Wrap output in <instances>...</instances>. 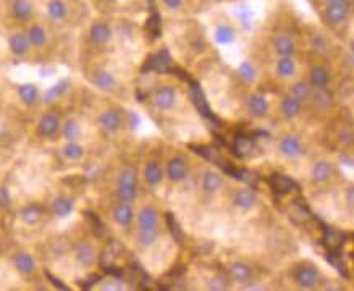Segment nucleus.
I'll list each match as a JSON object with an SVG mask.
<instances>
[{
	"instance_id": "nucleus-1",
	"label": "nucleus",
	"mask_w": 354,
	"mask_h": 291,
	"mask_svg": "<svg viewBox=\"0 0 354 291\" xmlns=\"http://www.w3.org/2000/svg\"><path fill=\"white\" fill-rule=\"evenodd\" d=\"M294 278L303 288H314L320 282V273L315 267L304 266L294 272Z\"/></svg>"
},
{
	"instance_id": "nucleus-2",
	"label": "nucleus",
	"mask_w": 354,
	"mask_h": 291,
	"mask_svg": "<svg viewBox=\"0 0 354 291\" xmlns=\"http://www.w3.org/2000/svg\"><path fill=\"white\" fill-rule=\"evenodd\" d=\"M177 102V91L172 86H163L154 92V105L158 110H170Z\"/></svg>"
},
{
	"instance_id": "nucleus-3",
	"label": "nucleus",
	"mask_w": 354,
	"mask_h": 291,
	"mask_svg": "<svg viewBox=\"0 0 354 291\" xmlns=\"http://www.w3.org/2000/svg\"><path fill=\"white\" fill-rule=\"evenodd\" d=\"M167 175L172 183H179L188 175V162L183 157H173L167 165Z\"/></svg>"
},
{
	"instance_id": "nucleus-4",
	"label": "nucleus",
	"mask_w": 354,
	"mask_h": 291,
	"mask_svg": "<svg viewBox=\"0 0 354 291\" xmlns=\"http://www.w3.org/2000/svg\"><path fill=\"white\" fill-rule=\"evenodd\" d=\"M280 152L288 158H296V157L303 156L304 149H303V144H301V141L298 139V137L287 136L280 141Z\"/></svg>"
},
{
	"instance_id": "nucleus-5",
	"label": "nucleus",
	"mask_w": 354,
	"mask_h": 291,
	"mask_svg": "<svg viewBox=\"0 0 354 291\" xmlns=\"http://www.w3.org/2000/svg\"><path fill=\"white\" fill-rule=\"evenodd\" d=\"M270 186L273 191L278 194H288L291 193L293 189H298V184H296L291 178L280 173H273L270 177Z\"/></svg>"
},
{
	"instance_id": "nucleus-6",
	"label": "nucleus",
	"mask_w": 354,
	"mask_h": 291,
	"mask_svg": "<svg viewBox=\"0 0 354 291\" xmlns=\"http://www.w3.org/2000/svg\"><path fill=\"white\" fill-rule=\"evenodd\" d=\"M233 202L236 207L249 210L257 204V194L252 189H240L233 194Z\"/></svg>"
},
{
	"instance_id": "nucleus-7",
	"label": "nucleus",
	"mask_w": 354,
	"mask_h": 291,
	"mask_svg": "<svg viewBox=\"0 0 354 291\" xmlns=\"http://www.w3.org/2000/svg\"><path fill=\"white\" fill-rule=\"evenodd\" d=\"M158 224V214L154 207L147 205V207H142L141 212L138 215V225L139 230H151V228H157Z\"/></svg>"
},
{
	"instance_id": "nucleus-8",
	"label": "nucleus",
	"mask_w": 354,
	"mask_h": 291,
	"mask_svg": "<svg viewBox=\"0 0 354 291\" xmlns=\"http://www.w3.org/2000/svg\"><path fill=\"white\" fill-rule=\"evenodd\" d=\"M99 123L107 133H115L121 125V116L117 110H105L99 116Z\"/></svg>"
},
{
	"instance_id": "nucleus-9",
	"label": "nucleus",
	"mask_w": 354,
	"mask_h": 291,
	"mask_svg": "<svg viewBox=\"0 0 354 291\" xmlns=\"http://www.w3.org/2000/svg\"><path fill=\"white\" fill-rule=\"evenodd\" d=\"M348 5H329L325 10V18L330 24H341L348 20Z\"/></svg>"
},
{
	"instance_id": "nucleus-10",
	"label": "nucleus",
	"mask_w": 354,
	"mask_h": 291,
	"mask_svg": "<svg viewBox=\"0 0 354 291\" xmlns=\"http://www.w3.org/2000/svg\"><path fill=\"white\" fill-rule=\"evenodd\" d=\"M247 109H249V112L254 116L262 118V116L268 113V102L262 94H254V96L247 99Z\"/></svg>"
},
{
	"instance_id": "nucleus-11",
	"label": "nucleus",
	"mask_w": 354,
	"mask_h": 291,
	"mask_svg": "<svg viewBox=\"0 0 354 291\" xmlns=\"http://www.w3.org/2000/svg\"><path fill=\"white\" fill-rule=\"evenodd\" d=\"M221 183H223V178H221V175L219 172L212 170V168L205 170L202 177V189L205 193H215L217 189L221 186Z\"/></svg>"
},
{
	"instance_id": "nucleus-12",
	"label": "nucleus",
	"mask_w": 354,
	"mask_h": 291,
	"mask_svg": "<svg viewBox=\"0 0 354 291\" xmlns=\"http://www.w3.org/2000/svg\"><path fill=\"white\" fill-rule=\"evenodd\" d=\"M273 47L280 57H291L294 54V41L289 36H277L273 41Z\"/></svg>"
},
{
	"instance_id": "nucleus-13",
	"label": "nucleus",
	"mask_w": 354,
	"mask_h": 291,
	"mask_svg": "<svg viewBox=\"0 0 354 291\" xmlns=\"http://www.w3.org/2000/svg\"><path fill=\"white\" fill-rule=\"evenodd\" d=\"M113 219H115V222H117V224L121 225V226H130L131 224H133V219H134L133 209H131L130 205H126V204L115 205V209H113Z\"/></svg>"
},
{
	"instance_id": "nucleus-14",
	"label": "nucleus",
	"mask_w": 354,
	"mask_h": 291,
	"mask_svg": "<svg viewBox=\"0 0 354 291\" xmlns=\"http://www.w3.org/2000/svg\"><path fill=\"white\" fill-rule=\"evenodd\" d=\"M228 273L231 275V278L236 280V282L244 283L251 278L252 270H251V267L244 262H235L228 267Z\"/></svg>"
},
{
	"instance_id": "nucleus-15",
	"label": "nucleus",
	"mask_w": 354,
	"mask_h": 291,
	"mask_svg": "<svg viewBox=\"0 0 354 291\" xmlns=\"http://www.w3.org/2000/svg\"><path fill=\"white\" fill-rule=\"evenodd\" d=\"M59 128V116L55 113H47L39 121V133L42 136H52Z\"/></svg>"
},
{
	"instance_id": "nucleus-16",
	"label": "nucleus",
	"mask_w": 354,
	"mask_h": 291,
	"mask_svg": "<svg viewBox=\"0 0 354 291\" xmlns=\"http://www.w3.org/2000/svg\"><path fill=\"white\" fill-rule=\"evenodd\" d=\"M214 38H215V41L219 42V44H221V45H230V44H233V42H235L236 33H235V29L231 28V26H228V24H220L219 28L215 29Z\"/></svg>"
},
{
	"instance_id": "nucleus-17",
	"label": "nucleus",
	"mask_w": 354,
	"mask_h": 291,
	"mask_svg": "<svg viewBox=\"0 0 354 291\" xmlns=\"http://www.w3.org/2000/svg\"><path fill=\"white\" fill-rule=\"evenodd\" d=\"M296 73V63L293 57H282L277 63V75L283 79H288L294 76Z\"/></svg>"
},
{
	"instance_id": "nucleus-18",
	"label": "nucleus",
	"mask_w": 354,
	"mask_h": 291,
	"mask_svg": "<svg viewBox=\"0 0 354 291\" xmlns=\"http://www.w3.org/2000/svg\"><path fill=\"white\" fill-rule=\"evenodd\" d=\"M332 177V163L327 160L317 162L312 168V179L315 183H324Z\"/></svg>"
},
{
	"instance_id": "nucleus-19",
	"label": "nucleus",
	"mask_w": 354,
	"mask_h": 291,
	"mask_svg": "<svg viewBox=\"0 0 354 291\" xmlns=\"http://www.w3.org/2000/svg\"><path fill=\"white\" fill-rule=\"evenodd\" d=\"M92 83L96 84L99 89H102V91H112L115 88V84H117V79H115L112 73L99 71V73H96V76L92 78Z\"/></svg>"
},
{
	"instance_id": "nucleus-20",
	"label": "nucleus",
	"mask_w": 354,
	"mask_h": 291,
	"mask_svg": "<svg viewBox=\"0 0 354 291\" xmlns=\"http://www.w3.org/2000/svg\"><path fill=\"white\" fill-rule=\"evenodd\" d=\"M144 179L151 186H157L162 181V168L158 167V163L155 162H149L144 167Z\"/></svg>"
},
{
	"instance_id": "nucleus-21",
	"label": "nucleus",
	"mask_w": 354,
	"mask_h": 291,
	"mask_svg": "<svg viewBox=\"0 0 354 291\" xmlns=\"http://www.w3.org/2000/svg\"><path fill=\"white\" fill-rule=\"evenodd\" d=\"M91 38L96 44H105L110 39V29L109 26L102 23V21H97V23L92 24L91 28Z\"/></svg>"
},
{
	"instance_id": "nucleus-22",
	"label": "nucleus",
	"mask_w": 354,
	"mask_h": 291,
	"mask_svg": "<svg viewBox=\"0 0 354 291\" xmlns=\"http://www.w3.org/2000/svg\"><path fill=\"white\" fill-rule=\"evenodd\" d=\"M94 259H96V252H94V249L89 245H79L76 247V261L83 267L92 266Z\"/></svg>"
},
{
	"instance_id": "nucleus-23",
	"label": "nucleus",
	"mask_w": 354,
	"mask_h": 291,
	"mask_svg": "<svg viewBox=\"0 0 354 291\" xmlns=\"http://www.w3.org/2000/svg\"><path fill=\"white\" fill-rule=\"evenodd\" d=\"M10 49H12L17 55H23L29 50V39L24 34H13L10 38Z\"/></svg>"
},
{
	"instance_id": "nucleus-24",
	"label": "nucleus",
	"mask_w": 354,
	"mask_h": 291,
	"mask_svg": "<svg viewBox=\"0 0 354 291\" xmlns=\"http://www.w3.org/2000/svg\"><path fill=\"white\" fill-rule=\"evenodd\" d=\"M15 266L21 273H33L36 269L34 259L26 252H20L15 256Z\"/></svg>"
},
{
	"instance_id": "nucleus-25",
	"label": "nucleus",
	"mask_w": 354,
	"mask_h": 291,
	"mask_svg": "<svg viewBox=\"0 0 354 291\" xmlns=\"http://www.w3.org/2000/svg\"><path fill=\"white\" fill-rule=\"evenodd\" d=\"M301 107H303V102H299L298 99H294L291 96H288L282 102V112L287 118H294V116H298L301 112Z\"/></svg>"
},
{
	"instance_id": "nucleus-26",
	"label": "nucleus",
	"mask_w": 354,
	"mask_h": 291,
	"mask_svg": "<svg viewBox=\"0 0 354 291\" xmlns=\"http://www.w3.org/2000/svg\"><path fill=\"white\" fill-rule=\"evenodd\" d=\"M329 81H330V75L324 67L312 68V71H310V84H312L314 88H327Z\"/></svg>"
},
{
	"instance_id": "nucleus-27",
	"label": "nucleus",
	"mask_w": 354,
	"mask_h": 291,
	"mask_svg": "<svg viewBox=\"0 0 354 291\" xmlns=\"http://www.w3.org/2000/svg\"><path fill=\"white\" fill-rule=\"evenodd\" d=\"M47 12H49V17L52 20L60 21L66 17V5L62 0H50L47 5Z\"/></svg>"
},
{
	"instance_id": "nucleus-28",
	"label": "nucleus",
	"mask_w": 354,
	"mask_h": 291,
	"mask_svg": "<svg viewBox=\"0 0 354 291\" xmlns=\"http://www.w3.org/2000/svg\"><path fill=\"white\" fill-rule=\"evenodd\" d=\"M238 75L246 83H256L257 79V70L256 67L252 65L251 62H243L240 67H238Z\"/></svg>"
},
{
	"instance_id": "nucleus-29",
	"label": "nucleus",
	"mask_w": 354,
	"mask_h": 291,
	"mask_svg": "<svg viewBox=\"0 0 354 291\" xmlns=\"http://www.w3.org/2000/svg\"><path fill=\"white\" fill-rule=\"evenodd\" d=\"M18 94L24 104H34L39 96V91L34 84H23V86H20Z\"/></svg>"
},
{
	"instance_id": "nucleus-30",
	"label": "nucleus",
	"mask_w": 354,
	"mask_h": 291,
	"mask_svg": "<svg viewBox=\"0 0 354 291\" xmlns=\"http://www.w3.org/2000/svg\"><path fill=\"white\" fill-rule=\"evenodd\" d=\"M13 13L18 18H29L33 15V5L29 0H15L13 2Z\"/></svg>"
},
{
	"instance_id": "nucleus-31",
	"label": "nucleus",
	"mask_w": 354,
	"mask_h": 291,
	"mask_svg": "<svg viewBox=\"0 0 354 291\" xmlns=\"http://www.w3.org/2000/svg\"><path fill=\"white\" fill-rule=\"evenodd\" d=\"M52 209H54V212L59 217H65V215H68L73 210V202L68 198H63V196H60V198H57L54 201Z\"/></svg>"
},
{
	"instance_id": "nucleus-32",
	"label": "nucleus",
	"mask_w": 354,
	"mask_h": 291,
	"mask_svg": "<svg viewBox=\"0 0 354 291\" xmlns=\"http://www.w3.org/2000/svg\"><path fill=\"white\" fill-rule=\"evenodd\" d=\"M42 217V210L38 205H29V207L23 209V212H21V219H23L24 224L28 225H34L38 224Z\"/></svg>"
},
{
	"instance_id": "nucleus-33",
	"label": "nucleus",
	"mask_w": 354,
	"mask_h": 291,
	"mask_svg": "<svg viewBox=\"0 0 354 291\" xmlns=\"http://www.w3.org/2000/svg\"><path fill=\"white\" fill-rule=\"evenodd\" d=\"M63 156L70 158V160H78V158H81L84 156V149L76 141H68L66 146L63 147Z\"/></svg>"
},
{
	"instance_id": "nucleus-34",
	"label": "nucleus",
	"mask_w": 354,
	"mask_h": 291,
	"mask_svg": "<svg viewBox=\"0 0 354 291\" xmlns=\"http://www.w3.org/2000/svg\"><path fill=\"white\" fill-rule=\"evenodd\" d=\"M235 151H236V154H240V156H249L251 152L254 151V141H252L251 137H244V136L236 137Z\"/></svg>"
},
{
	"instance_id": "nucleus-35",
	"label": "nucleus",
	"mask_w": 354,
	"mask_h": 291,
	"mask_svg": "<svg viewBox=\"0 0 354 291\" xmlns=\"http://www.w3.org/2000/svg\"><path fill=\"white\" fill-rule=\"evenodd\" d=\"M310 92H312V91H310L309 84L304 83V81L296 83L294 86L291 88V97L298 99L299 102H304V100L310 99Z\"/></svg>"
},
{
	"instance_id": "nucleus-36",
	"label": "nucleus",
	"mask_w": 354,
	"mask_h": 291,
	"mask_svg": "<svg viewBox=\"0 0 354 291\" xmlns=\"http://www.w3.org/2000/svg\"><path fill=\"white\" fill-rule=\"evenodd\" d=\"M28 39H29V44H33L36 47L44 45L47 41V33L44 31V28H41V26H33L28 33Z\"/></svg>"
},
{
	"instance_id": "nucleus-37",
	"label": "nucleus",
	"mask_w": 354,
	"mask_h": 291,
	"mask_svg": "<svg viewBox=\"0 0 354 291\" xmlns=\"http://www.w3.org/2000/svg\"><path fill=\"white\" fill-rule=\"evenodd\" d=\"M66 86H68V81H66V79H63V81H60L59 84H55L54 88H50L49 91L45 92L44 102H45V104H52L54 100H57L63 92L66 91Z\"/></svg>"
},
{
	"instance_id": "nucleus-38",
	"label": "nucleus",
	"mask_w": 354,
	"mask_h": 291,
	"mask_svg": "<svg viewBox=\"0 0 354 291\" xmlns=\"http://www.w3.org/2000/svg\"><path fill=\"white\" fill-rule=\"evenodd\" d=\"M310 97L314 99V104L325 109L332 104V96L325 91V88H315L314 92H310Z\"/></svg>"
},
{
	"instance_id": "nucleus-39",
	"label": "nucleus",
	"mask_w": 354,
	"mask_h": 291,
	"mask_svg": "<svg viewBox=\"0 0 354 291\" xmlns=\"http://www.w3.org/2000/svg\"><path fill=\"white\" fill-rule=\"evenodd\" d=\"M236 15H238V20H240L243 28H244L246 31H249L252 28V17H254L251 12V8L246 7V5H241Z\"/></svg>"
},
{
	"instance_id": "nucleus-40",
	"label": "nucleus",
	"mask_w": 354,
	"mask_h": 291,
	"mask_svg": "<svg viewBox=\"0 0 354 291\" xmlns=\"http://www.w3.org/2000/svg\"><path fill=\"white\" fill-rule=\"evenodd\" d=\"M79 134H81V128H79V125L76 123V121L75 120L66 121L65 130H63V136H65V139L66 141H75L79 137Z\"/></svg>"
},
{
	"instance_id": "nucleus-41",
	"label": "nucleus",
	"mask_w": 354,
	"mask_h": 291,
	"mask_svg": "<svg viewBox=\"0 0 354 291\" xmlns=\"http://www.w3.org/2000/svg\"><path fill=\"white\" fill-rule=\"evenodd\" d=\"M118 184H121V186H136V172H134V168H131V167L125 168V170L120 173Z\"/></svg>"
},
{
	"instance_id": "nucleus-42",
	"label": "nucleus",
	"mask_w": 354,
	"mask_h": 291,
	"mask_svg": "<svg viewBox=\"0 0 354 291\" xmlns=\"http://www.w3.org/2000/svg\"><path fill=\"white\" fill-rule=\"evenodd\" d=\"M118 199L121 202H131V201L136 199L138 196V191H136V186H121L118 184Z\"/></svg>"
},
{
	"instance_id": "nucleus-43",
	"label": "nucleus",
	"mask_w": 354,
	"mask_h": 291,
	"mask_svg": "<svg viewBox=\"0 0 354 291\" xmlns=\"http://www.w3.org/2000/svg\"><path fill=\"white\" fill-rule=\"evenodd\" d=\"M158 238V231L157 228H151V230H141L139 231V243L142 246H151L154 245Z\"/></svg>"
},
{
	"instance_id": "nucleus-44",
	"label": "nucleus",
	"mask_w": 354,
	"mask_h": 291,
	"mask_svg": "<svg viewBox=\"0 0 354 291\" xmlns=\"http://www.w3.org/2000/svg\"><path fill=\"white\" fill-rule=\"evenodd\" d=\"M146 28L151 33L152 38H157V36L160 34V17H158V15H152V17L147 20Z\"/></svg>"
},
{
	"instance_id": "nucleus-45",
	"label": "nucleus",
	"mask_w": 354,
	"mask_h": 291,
	"mask_svg": "<svg viewBox=\"0 0 354 291\" xmlns=\"http://www.w3.org/2000/svg\"><path fill=\"white\" fill-rule=\"evenodd\" d=\"M209 288L210 290H225L226 288V280L223 277H215V278L210 280Z\"/></svg>"
},
{
	"instance_id": "nucleus-46",
	"label": "nucleus",
	"mask_w": 354,
	"mask_h": 291,
	"mask_svg": "<svg viewBox=\"0 0 354 291\" xmlns=\"http://www.w3.org/2000/svg\"><path fill=\"white\" fill-rule=\"evenodd\" d=\"M10 202H12V199H10V194L5 188H0V205L2 207H8Z\"/></svg>"
},
{
	"instance_id": "nucleus-47",
	"label": "nucleus",
	"mask_w": 354,
	"mask_h": 291,
	"mask_svg": "<svg viewBox=\"0 0 354 291\" xmlns=\"http://www.w3.org/2000/svg\"><path fill=\"white\" fill-rule=\"evenodd\" d=\"M163 3L170 10H178L183 5V0H163Z\"/></svg>"
},
{
	"instance_id": "nucleus-48",
	"label": "nucleus",
	"mask_w": 354,
	"mask_h": 291,
	"mask_svg": "<svg viewBox=\"0 0 354 291\" xmlns=\"http://www.w3.org/2000/svg\"><path fill=\"white\" fill-rule=\"evenodd\" d=\"M329 5H348V0H327Z\"/></svg>"
},
{
	"instance_id": "nucleus-49",
	"label": "nucleus",
	"mask_w": 354,
	"mask_h": 291,
	"mask_svg": "<svg viewBox=\"0 0 354 291\" xmlns=\"http://www.w3.org/2000/svg\"><path fill=\"white\" fill-rule=\"evenodd\" d=\"M49 278L52 280V282H54V285H59V287L62 288V290H66V287H65V285H62L60 283V280H57V278H54V277H52V275L49 273Z\"/></svg>"
},
{
	"instance_id": "nucleus-50",
	"label": "nucleus",
	"mask_w": 354,
	"mask_h": 291,
	"mask_svg": "<svg viewBox=\"0 0 354 291\" xmlns=\"http://www.w3.org/2000/svg\"><path fill=\"white\" fill-rule=\"evenodd\" d=\"M348 204L353 205V189H350V191H348Z\"/></svg>"
},
{
	"instance_id": "nucleus-51",
	"label": "nucleus",
	"mask_w": 354,
	"mask_h": 291,
	"mask_svg": "<svg viewBox=\"0 0 354 291\" xmlns=\"http://www.w3.org/2000/svg\"><path fill=\"white\" fill-rule=\"evenodd\" d=\"M105 2H113V0H105Z\"/></svg>"
},
{
	"instance_id": "nucleus-52",
	"label": "nucleus",
	"mask_w": 354,
	"mask_h": 291,
	"mask_svg": "<svg viewBox=\"0 0 354 291\" xmlns=\"http://www.w3.org/2000/svg\"><path fill=\"white\" fill-rule=\"evenodd\" d=\"M217 2H221V0H217Z\"/></svg>"
}]
</instances>
